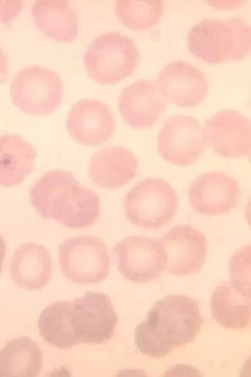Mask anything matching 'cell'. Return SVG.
<instances>
[{
  "mask_svg": "<svg viewBox=\"0 0 251 377\" xmlns=\"http://www.w3.org/2000/svg\"><path fill=\"white\" fill-rule=\"evenodd\" d=\"M202 323L197 300L185 295H168L156 301L137 325L135 343L141 353L162 357L195 339Z\"/></svg>",
  "mask_w": 251,
  "mask_h": 377,
  "instance_id": "obj_1",
  "label": "cell"
},
{
  "mask_svg": "<svg viewBox=\"0 0 251 377\" xmlns=\"http://www.w3.org/2000/svg\"><path fill=\"white\" fill-rule=\"evenodd\" d=\"M30 203L43 218L68 228L93 226L100 214L99 196L68 171L50 170L32 186Z\"/></svg>",
  "mask_w": 251,
  "mask_h": 377,
  "instance_id": "obj_2",
  "label": "cell"
},
{
  "mask_svg": "<svg viewBox=\"0 0 251 377\" xmlns=\"http://www.w3.org/2000/svg\"><path fill=\"white\" fill-rule=\"evenodd\" d=\"M187 46L206 64L238 61L251 52V26L239 16L206 18L190 30Z\"/></svg>",
  "mask_w": 251,
  "mask_h": 377,
  "instance_id": "obj_3",
  "label": "cell"
},
{
  "mask_svg": "<svg viewBox=\"0 0 251 377\" xmlns=\"http://www.w3.org/2000/svg\"><path fill=\"white\" fill-rule=\"evenodd\" d=\"M139 61L135 43L119 31L96 37L84 53L86 73L96 82L113 84L133 75Z\"/></svg>",
  "mask_w": 251,
  "mask_h": 377,
  "instance_id": "obj_4",
  "label": "cell"
},
{
  "mask_svg": "<svg viewBox=\"0 0 251 377\" xmlns=\"http://www.w3.org/2000/svg\"><path fill=\"white\" fill-rule=\"evenodd\" d=\"M178 205V196L164 179L146 178L124 198V212L133 224L144 229H158L172 221Z\"/></svg>",
  "mask_w": 251,
  "mask_h": 377,
  "instance_id": "obj_5",
  "label": "cell"
},
{
  "mask_svg": "<svg viewBox=\"0 0 251 377\" xmlns=\"http://www.w3.org/2000/svg\"><path fill=\"white\" fill-rule=\"evenodd\" d=\"M10 94L13 104L23 112L47 116L61 104L63 82L56 72L38 65L29 66L15 76Z\"/></svg>",
  "mask_w": 251,
  "mask_h": 377,
  "instance_id": "obj_6",
  "label": "cell"
},
{
  "mask_svg": "<svg viewBox=\"0 0 251 377\" xmlns=\"http://www.w3.org/2000/svg\"><path fill=\"white\" fill-rule=\"evenodd\" d=\"M106 244L97 237H69L59 247V262L63 275L75 283H98L109 274Z\"/></svg>",
  "mask_w": 251,
  "mask_h": 377,
  "instance_id": "obj_7",
  "label": "cell"
},
{
  "mask_svg": "<svg viewBox=\"0 0 251 377\" xmlns=\"http://www.w3.org/2000/svg\"><path fill=\"white\" fill-rule=\"evenodd\" d=\"M112 251L119 272L132 282H149L165 270L166 253L159 238L128 236L116 244Z\"/></svg>",
  "mask_w": 251,
  "mask_h": 377,
  "instance_id": "obj_8",
  "label": "cell"
},
{
  "mask_svg": "<svg viewBox=\"0 0 251 377\" xmlns=\"http://www.w3.org/2000/svg\"><path fill=\"white\" fill-rule=\"evenodd\" d=\"M205 146L203 126L197 119L189 115L169 117L158 134V152L172 165L194 164Z\"/></svg>",
  "mask_w": 251,
  "mask_h": 377,
  "instance_id": "obj_9",
  "label": "cell"
},
{
  "mask_svg": "<svg viewBox=\"0 0 251 377\" xmlns=\"http://www.w3.org/2000/svg\"><path fill=\"white\" fill-rule=\"evenodd\" d=\"M73 306L72 323L79 343L102 344L113 337L118 316L108 295L86 292Z\"/></svg>",
  "mask_w": 251,
  "mask_h": 377,
  "instance_id": "obj_10",
  "label": "cell"
},
{
  "mask_svg": "<svg viewBox=\"0 0 251 377\" xmlns=\"http://www.w3.org/2000/svg\"><path fill=\"white\" fill-rule=\"evenodd\" d=\"M204 137L218 155L226 158L249 156L251 154V122L234 110H221L204 121Z\"/></svg>",
  "mask_w": 251,
  "mask_h": 377,
  "instance_id": "obj_11",
  "label": "cell"
},
{
  "mask_svg": "<svg viewBox=\"0 0 251 377\" xmlns=\"http://www.w3.org/2000/svg\"><path fill=\"white\" fill-rule=\"evenodd\" d=\"M241 195L238 182L224 172H208L197 176L188 188L194 212L208 216L226 214L236 207Z\"/></svg>",
  "mask_w": 251,
  "mask_h": 377,
  "instance_id": "obj_12",
  "label": "cell"
},
{
  "mask_svg": "<svg viewBox=\"0 0 251 377\" xmlns=\"http://www.w3.org/2000/svg\"><path fill=\"white\" fill-rule=\"evenodd\" d=\"M166 253L165 270L174 275H190L204 265L207 242L205 237L188 225H178L159 238Z\"/></svg>",
  "mask_w": 251,
  "mask_h": 377,
  "instance_id": "obj_13",
  "label": "cell"
},
{
  "mask_svg": "<svg viewBox=\"0 0 251 377\" xmlns=\"http://www.w3.org/2000/svg\"><path fill=\"white\" fill-rule=\"evenodd\" d=\"M156 84L165 100L181 108H195L206 97V75L190 63L175 61L165 66Z\"/></svg>",
  "mask_w": 251,
  "mask_h": 377,
  "instance_id": "obj_14",
  "label": "cell"
},
{
  "mask_svg": "<svg viewBox=\"0 0 251 377\" xmlns=\"http://www.w3.org/2000/svg\"><path fill=\"white\" fill-rule=\"evenodd\" d=\"M116 121L109 108L96 99L76 102L68 112L66 128L77 142L89 146L101 145L114 133Z\"/></svg>",
  "mask_w": 251,
  "mask_h": 377,
  "instance_id": "obj_15",
  "label": "cell"
},
{
  "mask_svg": "<svg viewBox=\"0 0 251 377\" xmlns=\"http://www.w3.org/2000/svg\"><path fill=\"white\" fill-rule=\"evenodd\" d=\"M166 106L165 98L153 80H137L122 89L118 98L122 119L134 128L153 126Z\"/></svg>",
  "mask_w": 251,
  "mask_h": 377,
  "instance_id": "obj_16",
  "label": "cell"
},
{
  "mask_svg": "<svg viewBox=\"0 0 251 377\" xmlns=\"http://www.w3.org/2000/svg\"><path fill=\"white\" fill-rule=\"evenodd\" d=\"M250 282L231 278L213 291L211 310L215 321L225 328L242 330L250 323Z\"/></svg>",
  "mask_w": 251,
  "mask_h": 377,
  "instance_id": "obj_17",
  "label": "cell"
},
{
  "mask_svg": "<svg viewBox=\"0 0 251 377\" xmlns=\"http://www.w3.org/2000/svg\"><path fill=\"white\" fill-rule=\"evenodd\" d=\"M138 161L133 153L122 146L104 147L91 158V180L102 188L123 186L137 175Z\"/></svg>",
  "mask_w": 251,
  "mask_h": 377,
  "instance_id": "obj_18",
  "label": "cell"
},
{
  "mask_svg": "<svg viewBox=\"0 0 251 377\" xmlns=\"http://www.w3.org/2000/svg\"><path fill=\"white\" fill-rule=\"evenodd\" d=\"M10 273L20 288L42 290L52 274V258L42 244L27 242L15 251Z\"/></svg>",
  "mask_w": 251,
  "mask_h": 377,
  "instance_id": "obj_19",
  "label": "cell"
},
{
  "mask_svg": "<svg viewBox=\"0 0 251 377\" xmlns=\"http://www.w3.org/2000/svg\"><path fill=\"white\" fill-rule=\"evenodd\" d=\"M31 15L41 32L56 42L71 43L78 36L77 14L68 1H36Z\"/></svg>",
  "mask_w": 251,
  "mask_h": 377,
  "instance_id": "obj_20",
  "label": "cell"
},
{
  "mask_svg": "<svg viewBox=\"0 0 251 377\" xmlns=\"http://www.w3.org/2000/svg\"><path fill=\"white\" fill-rule=\"evenodd\" d=\"M37 152L20 135L0 136V186L12 187L23 182L34 170Z\"/></svg>",
  "mask_w": 251,
  "mask_h": 377,
  "instance_id": "obj_21",
  "label": "cell"
},
{
  "mask_svg": "<svg viewBox=\"0 0 251 377\" xmlns=\"http://www.w3.org/2000/svg\"><path fill=\"white\" fill-rule=\"evenodd\" d=\"M43 367V352L29 337L6 343L0 350V377H36Z\"/></svg>",
  "mask_w": 251,
  "mask_h": 377,
  "instance_id": "obj_22",
  "label": "cell"
},
{
  "mask_svg": "<svg viewBox=\"0 0 251 377\" xmlns=\"http://www.w3.org/2000/svg\"><path fill=\"white\" fill-rule=\"evenodd\" d=\"M73 309V302L56 301L41 312L38 327L48 343L61 349H70L79 343L72 323Z\"/></svg>",
  "mask_w": 251,
  "mask_h": 377,
  "instance_id": "obj_23",
  "label": "cell"
},
{
  "mask_svg": "<svg viewBox=\"0 0 251 377\" xmlns=\"http://www.w3.org/2000/svg\"><path fill=\"white\" fill-rule=\"evenodd\" d=\"M165 7L162 0H118L115 1V13L123 26L131 30L142 31L160 22Z\"/></svg>",
  "mask_w": 251,
  "mask_h": 377,
  "instance_id": "obj_24",
  "label": "cell"
},
{
  "mask_svg": "<svg viewBox=\"0 0 251 377\" xmlns=\"http://www.w3.org/2000/svg\"><path fill=\"white\" fill-rule=\"evenodd\" d=\"M23 1H0V22L7 24L15 20L21 12Z\"/></svg>",
  "mask_w": 251,
  "mask_h": 377,
  "instance_id": "obj_25",
  "label": "cell"
},
{
  "mask_svg": "<svg viewBox=\"0 0 251 377\" xmlns=\"http://www.w3.org/2000/svg\"><path fill=\"white\" fill-rule=\"evenodd\" d=\"M8 60L3 50L0 47V84L7 81Z\"/></svg>",
  "mask_w": 251,
  "mask_h": 377,
  "instance_id": "obj_26",
  "label": "cell"
},
{
  "mask_svg": "<svg viewBox=\"0 0 251 377\" xmlns=\"http://www.w3.org/2000/svg\"><path fill=\"white\" fill-rule=\"evenodd\" d=\"M6 253V243L0 234V274L2 272V266Z\"/></svg>",
  "mask_w": 251,
  "mask_h": 377,
  "instance_id": "obj_27",
  "label": "cell"
}]
</instances>
